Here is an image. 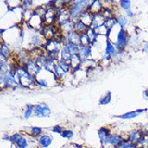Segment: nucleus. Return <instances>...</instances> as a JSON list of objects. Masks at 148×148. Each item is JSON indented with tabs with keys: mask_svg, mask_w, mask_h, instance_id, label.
I'll return each instance as SVG.
<instances>
[{
	"mask_svg": "<svg viewBox=\"0 0 148 148\" xmlns=\"http://www.w3.org/2000/svg\"><path fill=\"white\" fill-rule=\"evenodd\" d=\"M10 142L14 143L16 148H28L30 146V141L21 133H14L11 135Z\"/></svg>",
	"mask_w": 148,
	"mask_h": 148,
	"instance_id": "7ed1b4c3",
	"label": "nucleus"
},
{
	"mask_svg": "<svg viewBox=\"0 0 148 148\" xmlns=\"http://www.w3.org/2000/svg\"><path fill=\"white\" fill-rule=\"evenodd\" d=\"M3 140L4 141H9L10 142V139H11V136L10 135H8V134H4L3 135Z\"/></svg>",
	"mask_w": 148,
	"mask_h": 148,
	"instance_id": "473e14b6",
	"label": "nucleus"
},
{
	"mask_svg": "<svg viewBox=\"0 0 148 148\" xmlns=\"http://www.w3.org/2000/svg\"><path fill=\"white\" fill-rule=\"evenodd\" d=\"M105 17L102 15L101 13L98 14H95L94 17H92V21L91 23V28L94 30H96L97 28H99L100 26L105 24Z\"/></svg>",
	"mask_w": 148,
	"mask_h": 148,
	"instance_id": "9b49d317",
	"label": "nucleus"
},
{
	"mask_svg": "<svg viewBox=\"0 0 148 148\" xmlns=\"http://www.w3.org/2000/svg\"><path fill=\"white\" fill-rule=\"evenodd\" d=\"M88 28H89V26L86 25L82 21L79 20L77 22H75V25H74V31L77 32L78 34H82L87 31Z\"/></svg>",
	"mask_w": 148,
	"mask_h": 148,
	"instance_id": "a211bd4d",
	"label": "nucleus"
},
{
	"mask_svg": "<svg viewBox=\"0 0 148 148\" xmlns=\"http://www.w3.org/2000/svg\"><path fill=\"white\" fill-rule=\"evenodd\" d=\"M72 56L73 55L71 53V51H69L67 45L63 44L61 46V50H60V59L69 63V61H71L72 58Z\"/></svg>",
	"mask_w": 148,
	"mask_h": 148,
	"instance_id": "f8f14e48",
	"label": "nucleus"
},
{
	"mask_svg": "<svg viewBox=\"0 0 148 148\" xmlns=\"http://www.w3.org/2000/svg\"><path fill=\"white\" fill-rule=\"evenodd\" d=\"M53 136L48 133H43L37 138V143L42 148H48L53 143Z\"/></svg>",
	"mask_w": 148,
	"mask_h": 148,
	"instance_id": "423d86ee",
	"label": "nucleus"
},
{
	"mask_svg": "<svg viewBox=\"0 0 148 148\" xmlns=\"http://www.w3.org/2000/svg\"><path fill=\"white\" fill-rule=\"evenodd\" d=\"M97 134H98V137L100 139V141L102 143H105L106 140L108 139V137L111 134V132L108 128L106 127H102L98 130V132H97Z\"/></svg>",
	"mask_w": 148,
	"mask_h": 148,
	"instance_id": "dca6fc26",
	"label": "nucleus"
},
{
	"mask_svg": "<svg viewBox=\"0 0 148 148\" xmlns=\"http://www.w3.org/2000/svg\"><path fill=\"white\" fill-rule=\"evenodd\" d=\"M60 135H61V137H63L65 139L71 140V139H72V137L74 136V132L71 131V130H64Z\"/></svg>",
	"mask_w": 148,
	"mask_h": 148,
	"instance_id": "bb28decb",
	"label": "nucleus"
},
{
	"mask_svg": "<svg viewBox=\"0 0 148 148\" xmlns=\"http://www.w3.org/2000/svg\"><path fill=\"white\" fill-rule=\"evenodd\" d=\"M111 99H112V94H111L110 91H108L106 92V94L104 96H102L99 99V105H108L111 102Z\"/></svg>",
	"mask_w": 148,
	"mask_h": 148,
	"instance_id": "4be33fe9",
	"label": "nucleus"
},
{
	"mask_svg": "<svg viewBox=\"0 0 148 148\" xmlns=\"http://www.w3.org/2000/svg\"><path fill=\"white\" fill-rule=\"evenodd\" d=\"M143 97H145V99H148V89L143 91Z\"/></svg>",
	"mask_w": 148,
	"mask_h": 148,
	"instance_id": "72a5a7b5",
	"label": "nucleus"
},
{
	"mask_svg": "<svg viewBox=\"0 0 148 148\" xmlns=\"http://www.w3.org/2000/svg\"><path fill=\"white\" fill-rule=\"evenodd\" d=\"M57 64L58 65V67L60 68V69L62 71V72L64 73V75L65 74H68L71 71V65H69V62L67 61H64V60H61V59H59L58 61L57 62Z\"/></svg>",
	"mask_w": 148,
	"mask_h": 148,
	"instance_id": "6ab92c4d",
	"label": "nucleus"
},
{
	"mask_svg": "<svg viewBox=\"0 0 148 148\" xmlns=\"http://www.w3.org/2000/svg\"><path fill=\"white\" fill-rule=\"evenodd\" d=\"M92 17H94V15H92V14L89 10H85V11H83L81 14L80 20L82 21L86 25H88V26L90 27L91 26V23L92 21Z\"/></svg>",
	"mask_w": 148,
	"mask_h": 148,
	"instance_id": "f3484780",
	"label": "nucleus"
},
{
	"mask_svg": "<svg viewBox=\"0 0 148 148\" xmlns=\"http://www.w3.org/2000/svg\"><path fill=\"white\" fill-rule=\"evenodd\" d=\"M126 16L128 17V18H133L134 17H135V13H134L132 9L131 10H128V11H126Z\"/></svg>",
	"mask_w": 148,
	"mask_h": 148,
	"instance_id": "2f4dec72",
	"label": "nucleus"
},
{
	"mask_svg": "<svg viewBox=\"0 0 148 148\" xmlns=\"http://www.w3.org/2000/svg\"><path fill=\"white\" fill-rule=\"evenodd\" d=\"M119 5L120 8L123 9L125 12L132 9V2L130 0H120V1H119Z\"/></svg>",
	"mask_w": 148,
	"mask_h": 148,
	"instance_id": "b1692460",
	"label": "nucleus"
},
{
	"mask_svg": "<svg viewBox=\"0 0 148 148\" xmlns=\"http://www.w3.org/2000/svg\"><path fill=\"white\" fill-rule=\"evenodd\" d=\"M66 45L72 55H77V54H79V52H80V45L74 44V43H69Z\"/></svg>",
	"mask_w": 148,
	"mask_h": 148,
	"instance_id": "393cba45",
	"label": "nucleus"
},
{
	"mask_svg": "<svg viewBox=\"0 0 148 148\" xmlns=\"http://www.w3.org/2000/svg\"><path fill=\"white\" fill-rule=\"evenodd\" d=\"M134 147H135V145H134V143H130L128 140L124 139V140L120 143L116 148H134Z\"/></svg>",
	"mask_w": 148,
	"mask_h": 148,
	"instance_id": "a878e982",
	"label": "nucleus"
},
{
	"mask_svg": "<svg viewBox=\"0 0 148 148\" xmlns=\"http://www.w3.org/2000/svg\"><path fill=\"white\" fill-rule=\"evenodd\" d=\"M147 110H148L147 108H143V109H138V110H134V111H129V112H126L122 115L114 116V117L118 118V119H135L140 114L145 113Z\"/></svg>",
	"mask_w": 148,
	"mask_h": 148,
	"instance_id": "1a4fd4ad",
	"label": "nucleus"
},
{
	"mask_svg": "<svg viewBox=\"0 0 148 148\" xmlns=\"http://www.w3.org/2000/svg\"><path fill=\"white\" fill-rule=\"evenodd\" d=\"M0 55H1V59L6 60V61H8V59L10 58V56H11L10 48L8 47V45H7V43H5L4 41H2V44H1Z\"/></svg>",
	"mask_w": 148,
	"mask_h": 148,
	"instance_id": "4468645a",
	"label": "nucleus"
},
{
	"mask_svg": "<svg viewBox=\"0 0 148 148\" xmlns=\"http://www.w3.org/2000/svg\"><path fill=\"white\" fill-rule=\"evenodd\" d=\"M32 115H34V106H32L31 104L26 105V109L23 112V118L25 119H30Z\"/></svg>",
	"mask_w": 148,
	"mask_h": 148,
	"instance_id": "aec40b11",
	"label": "nucleus"
},
{
	"mask_svg": "<svg viewBox=\"0 0 148 148\" xmlns=\"http://www.w3.org/2000/svg\"><path fill=\"white\" fill-rule=\"evenodd\" d=\"M116 18H117V23L118 25L119 26V28L121 29H125L127 28L130 24L129 18L126 15H123V14H119V15L116 16Z\"/></svg>",
	"mask_w": 148,
	"mask_h": 148,
	"instance_id": "2eb2a0df",
	"label": "nucleus"
},
{
	"mask_svg": "<svg viewBox=\"0 0 148 148\" xmlns=\"http://www.w3.org/2000/svg\"><path fill=\"white\" fill-rule=\"evenodd\" d=\"M51 114V109L47 104L41 103L34 106V116L37 118H47Z\"/></svg>",
	"mask_w": 148,
	"mask_h": 148,
	"instance_id": "20e7f679",
	"label": "nucleus"
},
{
	"mask_svg": "<svg viewBox=\"0 0 148 148\" xmlns=\"http://www.w3.org/2000/svg\"><path fill=\"white\" fill-rule=\"evenodd\" d=\"M29 134H30L31 136H32V137H39L40 135L43 134V128L37 127V126L31 127Z\"/></svg>",
	"mask_w": 148,
	"mask_h": 148,
	"instance_id": "5701e85b",
	"label": "nucleus"
},
{
	"mask_svg": "<svg viewBox=\"0 0 148 148\" xmlns=\"http://www.w3.org/2000/svg\"><path fill=\"white\" fill-rule=\"evenodd\" d=\"M105 55L108 56L111 58H116L119 55V51L116 48V46L114 45V44L111 42L110 40H108L106 38V48H105Z\"/></svg>",
	"mask_w": 148,
	"mask_h": 148,
	"instance_id": "39448f33",
	"label": "nucleus"
},
{
	"mask_svg": "<svg viewBox=\"0 0 148 148\" xmlns=\"http://www.w3.org/2000/svg\"><path fill=\"white\" fill-rule=\"evenodd\" d=\"M139 38L137 36H130V40H129V45H139Z\"/></svg>",
	"mask_w": 148,
	"mask_h": 148,
	"instance_id": "c85d7f7f",
	"label": "nucleus"
},
{
	"mask_svg": "<svg viewBox=\"0 0 148 148\" xmlns=\"http://www.w3.org/2000/svg\"><path fill=\"white\" fill-rule=\"evenodd\" d=\"M142 50L143 53L148 54V41H143L142 45Z\"/></svg>",
	"mask_w": 148,
	"mask_h": 148,
	"instance_id": "7c9ffc66",
	"label": "nucleus"
},
{
	"mask_svg": "<svg viewBox=\"0 0 148 148\" xmlns=\"http://www.w3.org/2000/svg\"><path fill=\"white\" fill-rule=\"evenodd\" d=\"M92 54V45H80V52L79 55L82 58V61L86 59H91Z\"/></svg>",
	"mask_w": 148,
	"mask_h": 148,
	"instance_id": "9d476101",
	"label": "nucleus"
},
{
	"mask_svg": "<svg viewBox=\"0 0 148 148\" xmlns=\"http://www.w3.org/2000/svg\"><path fill=\"white\" fill-rule=\"evenodd\" d=\"M58 28L59 30L65 32V34H69L74 31V25H75V22H73L71 18H68V20L61 21L60 23H58Z\"/></svg>",
	"mask_w": 148,
	"mask_h": 148,
	"instance_id": "6e6552de",
	"label": "nucleus"
},
{
	"mask_svg": "<svg viewBox=\"0 0 148 148\" xmlns=\"http://www.w3.org/2000/svg\"><path fill=\"white\" fill-rule=\"evenodd\" d=\"M79 45H91L92 40L86 32L80 35V41H79Z\"/></svg>",
	"mask_w": 148,
	"mask_h": 148,
	"instance_id": "412c9836",
	"label": "nucleus"
},
{
	"mask_svg": "<svg viewBox=\"0 0 148 148\" xmlns=\"http://www.w3.org/2000/svg\"><path fill=\"white\" fill-rule=\"evenodd\" d=\"M36 85L39 87H48V81L46 79H37L36 80Z\"/></svg>",
	"mask_w": 148,
	"mask_h": 148,
	"instance_id": "cd10ccee",
	"label": "nucleus"
},
{
	"mask_svg": "<svg viewBox=\"0 0 148 148\" xmlns=\"http://www.w3.org/2000/svg\"><path fill=\"white\" fill-rule=\"evenodd\" d=\"M51 131H52L53 132H55V133L61 134V132L64 131V130L62 129L61 126H59V125H56V126H54L52 129H51Z\"/></svg>",
	"mask_w": 148,
	"mask_h": 148,
	"instance_id": "c756f323",
	"label": "nucleus"
},
{
	"mask_svg": "<svg viewBox=\"0 0 148 148\" xmlns=\"http://www.w3.org/2000/svg\"><path fill=\"white\" fill-rule=\"evenodd\" d=\"M129 40H130V35L126 29L119 28V30L117 32V39H116V42L114 43V45L119 51V53L124 52V49L129 45Z\"/></svg>",
	"mask_w": 148,
	"mask_h": 148,
	"instance_id": "f03ea898",
	"label": "nucleus"
},
{
	"mask_svg": "<svg viewBox=\"0 0 148 148\" xmlns=\"http://www.w3.org/2000/svg\"><path fill=\"white\" fill-rule=\"evenodd\" d=\"M123 140H124V138L120 135V134L111 133L110 135L108 137V139L106 140L104 145H111V146H114L116 148Z\"/></svg>",
	"mask_w": 148,
	"mask_h": 148,
	"instance_id": "0eeeda50",
	"label": "nucleus"
},
{
	"mask_svg": "<svg viewBox=\"0 0 148 148\" xmlns=\"http://www.w3.org/2000/svg\"><path fill=\"white\" fill-rule=\"evenodd\" d=\"M143 135V131H141V130H139V129H135V130H132V131L129 133V136H128V139H127V140H128L130 143H134V145H135L136 142H137Z\"/></svg>",
	"mask_w": 148,
	"mask_h": 148,
	"instance_id": "ddd939ff",
	"label": "nucleus"
},
{
	"mask_svg": "<svg viewBox=\"0 0 148 148\" xmlns=\"http://www.w3.org/2000/svg\"><path fill=\"white\" fill-rule=\"evenodd\" d=\"M91 2L90 1H85V0H80V1H75L73 2L71 7L69 8V18L73 22H77L80 20L81 14L89 8Z\"/></svg>",
	"mask_w": 148,
	"mask_h": 148,
	"instance_id": "f257e3e1",
	"label": "nucleus"
}]
</instances>
